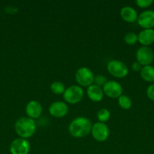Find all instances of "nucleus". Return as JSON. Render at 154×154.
Segmentation results:
<instances>
[{
    "label": "nucleus",
    "instance_id": "20",
    "mask_svg": "<svg viewBox=\"0 0 154 154\" xmlns=\"http://www.w3.org/2000/svg\"><path fill=\"white\" fill-rule=\"evenodd\" d=\"M124 41L126 44L129 45H135L137 42L138 41V38H137V35L135 32H129L126 33L124 36Z\"/></svg>",
    "mask_w": 154,
    "mask_h": 154
},
{
    "label": "nucleus",
    "instance_id": "6",
    "mask_svg": "<svg viewBox=\"0 0 154 154\" xmlns=\"http://www.w3.org/2000/svg\"><path fill=\"white\" fill-rule=\"evenodd\" d=\"M136 60L142 66H149L154 60L153 51L149 47H140L136 52Z\"/></svg>",
    "mask_w": 154,
    "mask_h": 154
},
{
    "label": "nucleus",
    "instance_id": "7",
    "mask_svg": "<svg viewBox=\"0 0 154 154\" xmlns=\"http://www.w3.org/2000/svg\"><path fill=\"white\" fill-rule=\"evenodd\" d=\"M92 137L96 141L103 142L107 140L110 135V129L106 123L98 122L92 125L91 130Z\"/></svg>",
    "mask_w": 154,
    "mask_h": 154
},
{
    "label": "nucleus",
    "instance_id": "11",
    "mask_svg": "<svg viewBox=\"0 0 154 154\" xmlns=\"http://www.w3.org/2000/svg\"><path fill=\"white\" fill-rule=\"evenodd\" d=\"M48 111H49V114L52 117L60 118V117H65L68 114L69 108L65 102H61V101H57V102H54L51 104Z\"/></svg>",
    "mask_w": 154,
    "mask_h": 154
},
{
    "label": "nucleus",
    "instance_id": "2",
    "mask_svg": "<svg viewBox=\"0 0 154 154\" xmlns=\"http://www.w3.org/2000/svg\"><path fill=\"white\" fill-rule=\"evenodd\" d=\"M14 129L20 138L27 139L34 135L36 130V125L33 119L30 117H21L15 123Z\"/></svg>",
    "mask_w": 154,
    "mask_h": 154
},
{
    "label": "nucleus",
    "instance_id": "5",
    "mask_svg": "<svg viewBox=\"0 0 154 154\" xmlns=\"http://www.w3.org/2000/svg\"><path fill=\"white\" fill-rule=\"evenodd\" d=\"M107 69L110 75L118 78H125L128 74V66L117 60H110L107 64Z\"/></svg>",
    "mask_w": 154,
    "mask_h": 154
},
{
    "label": "nucleus",
    "instance_id": "18",
    "mask_svg": "<svg viewBox=\"0 0 154 154\" xmlns=\"http://www.w3.org/2000/svg\"><path fill=\"white\" fill-rule=\"evenodd\" d=\"M50 88H51L52 93L57 95L63 94L65 90H66L64 84L62 82H60V81H54L53 83H51Z\"/></svg>",
    "mask_w": 154,
    "mask_h": 154
},
{
    "label": "nucleus",
    "instance_id": "10",
    "mask_svg": "<svg viewBox=\"0 0 154 154\" xmlns=\"http://www.w3.org/2000/svg\"><path fill=\"white\" fill-rule=\"evenodd\" d=\"M137 23L140 27L146 29H152L154 27V11L146 10L141 12L137 17Z\"/></svg>",
    "mask_w": 154,
    "mask_h": 154
},
{
    "label": "nucleus",
    "instance_id": "23",
    "mask_svg": "<svg viewBox=\"0 0 154 154\" xmlns=\"http://www.w3.org/2000/svg\"><path fill=\"white\" fill-rule=\"evenodd\" d=\"M146 96L151 101L154 102V84H151L146 89Z\"/></svg>",
    "mask_w": 154,
    "mask_h": 154
},
{
    "label": "nucleus",
    "instance_id": "24",
    "mask_svg": "<svg viewBox=\"0 0 154 154\" xmlns=\"http://www.w3.org/2000/svg\"><path fill=\"white\" fill-rule=\"evenodd\" d=\"M131 68H132V70L134 71V72H140V70L142 69L143 66H142L141 65L138 63V62L135 61L133 63Z\"/></svg>",
    "mask_w": 154,
    "mask_h": 154
},
{
    "label": "nucleus",
    "instance_id": "15",
    "mask_svg": "<svg viewBox=\"0 0 154 154\" xmlns=\"http://www.w3.org/2000/svg\"><path fill=\"white\" fill-rule=\"evenodd\" d=\"M120 16L122 20L128 23H134L137 20V11L131 6H125L120 11Z\"/></svg>",
    "mask_w": 154,
    "mask_h": 154
},
{
    "label": "nucleus",
    "instance_id": "17",
    "mask_svg": "<svg viewBox=\"0 0 154 154\" xmlns=\"http://www.w3.org/2000/svg\"><path fill=\"white\" fill-rule=\"evenodd\" d=\"M118 103L119 105L124 110H128L131 108L132 105V101L129 96L126 95H122L118 98Z\"/></svg>",
    "mask_w": 154,
    "mask_h": 154
},
{
    "label": "nucleus",
    "instance_id": "4",
    "mask_svg": "<svg viewBox=\"0 0 154 154\" xmlns=\"http://www.w3.org/2000/svg\"><path fill=\"white\" fill-rule=\"evenodd\" d=\"M63 95V99L67 103L74 105L81 102L84 96V91L79 86L72 85L66 88Z\"/></svg>",
    "mask_w": 154,
    "mask_h": 154
},
{
    "label": "nucleus",
    "instance_id": "13",
    "mask_svg": "<svg viewBox=\"0 0 154 154\" xmlns=\"http://www.w3.org/2000/svg\"><path fill=\"white\" fill-rule=\"evenodd\" d=\"M138 42L143 46L148 47L154 42V29H146L140 32L137 35Z\"/></svg>",
    "mask_w": 154,
    "mask_h": 154
},
{
    "label": "nucleus",
    "instance_id": "9",
    "mask_svg": "<svg viewBox=\"0 0 154 154\" xmlns=\"http://www.w3.org/2000/svg\"><path fill=\"white\" fill-rule=\"evenodd\" d=\"M30 150V144L25 138H16L10 145L11 154H28Z\"/></svg>",
    "mask_w": 154,
    "mask_h": 154
},
{
    "label": "nucleus",
    "instance_id": "12",
    "mask_svg": "<svg viewBox=\"0 0 154 154\" xmlns=\"http://www.w3.org/2000/svg\"><path fill=\"white\" fill-rule=\"evenodd\" d=\"M42 113V106L39 102L31 100L26 105V114L31 119L39 118Z\"/></svg>",
    "mask_w": 154,
    "mask_h": 154
},
{
    "label": "nucleus",
    "instance_id": "16",
    "mask_svg": "<svg viewBox=\"0 0 154 154\" xmlns=\"http://www.w3.org/2000/svg\"><path fill=\"white\" fill-rule=\"evenodd\" d=\"M140 74L142 79L144 80L146 82H153L154 81V67L151 65L143 66Z\"/></svg>",
    "mask_w": 154,
    "mask_h": 154
},
{
    "label": "nucleus",
    "instance_id": "21",
    "mask_svg": "<svg viewBox=\"0 0 154 154\" xmlns=\"http://www.w3.org/2000/svg\"><path fill=\"white\" fill-rule=\"evenodd\" d=\"M107 79L104 75H98L95 76V80H94V84L99 87H104V84L107 82Z\"/></svg>",
    "mask_w": 154,
    "mask_h": 154
},
{
    "label": "nucleus",
    "instance_id": "8",
    "mask_svg": "<svg viewBox=\"0 0 154 154\" xmlns=\"http://www.w3.org/2000/svg\"><path fill=\"white\" fill-rule=\"evenodd\" d=\"M104 93L111 99H118L122 95L123 88L119 82L116 81H109L103 87Z\"/></svg>",
    "mask_w": 154,
    "mask_h": 154
},
{
    "label": "nucleus",
    "instance_id": "1",
    "mask_svg": "<svg viewBox=\"0 0 154 154\" xmlns=\"http://www.w3.org/2000/svg\"><path fill=\"white\" fill-rule=\"evenodd\" d=\"M91 127L92 124L90 119L85 117H79L72 120L69 123L68 130L72 137L81 138L90 133Z\"/></svg>",
    "mask_w": 154,
    "mask_h": 154
},
{
    "label": "nucleus",
    "instance_id": "14",
    "mask_svg": "<svg viewBox=\"0 0 154 154\" xmlns=\"http://www.w3.org/2000/svg\"><path fill=\"white\" fill-rule=\"evenodd\" d=\"M88 97L91 101L95 102H101L104 98V91L102 87L97 86L95 84L89 86L87 89Z\"/></svg>",
    "mask_w": 154,
    "mask_h": 154
},
{
    "label": "nucleus",
    "instance_id": "22",
    "mask_svg": "<svg viewBox=\"0 0 154 154\" xmlns=\"http://www.w3.org/2000/svg\"><path fill=\"white\" fill-rule=\"evenodd\" d=\"M135 3L141 8H146L153 3L152 0H136Z\"/></svg>",
    "mask_w": 154,
    "mask_h": 154
},
{
    "label": "nucleus",
    "instance_id": "3",
    "mask_svg": "<svg viewBox=\"0 0 154 154\" xmlns=\"http://www.w3.org/2000/svg\"><path fill=\"white\" fill-rule=\"evenodd\" d=\"M75 78L80 86L88 87L94 84L95 75L90 69L82 66L77 69L75 74Z\"/></svg>",
    "mask_w": 154,
    "mask_h": 154
},
{
    "label": "nucleus",
    "instance_id": "19",
    "mask_svg": "<svg viewBox=\"0 0 154 154\" xmlns=\"http://www.w3.org/2000/svg\"><path fill=\"white\" fill-rule=\"evenodd\" d=\"M97 117L101 123H104L108 121L110 118V112L107 108H101L98 111Z\"/></svg>",
    "mask_w": 154,
    "mask_h": 154
}]
</instances>
